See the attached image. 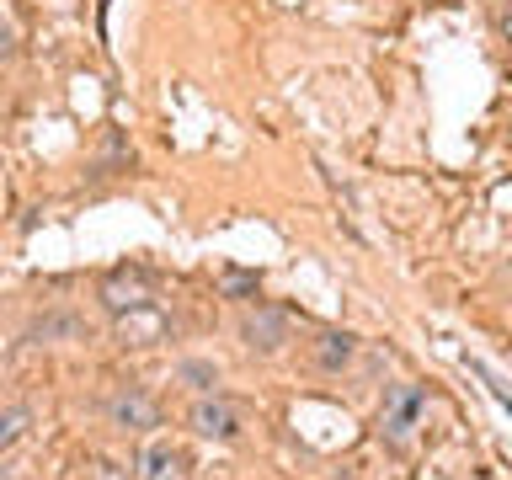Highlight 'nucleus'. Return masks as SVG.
<instances>
[{"instance_id": "1", "label": "nucleus", "mask_w": 512, "mask_h": 480, "mask_svg": "<svg viewBox=\"0 0 512 480\" xmlns=\"http://www.w3.org/2000/svg\"><path fill=\"white\" fill-rule=\"evenodd\" d=\"M118 320V342L123 347H160L171 336V315L160 310V304H134V310H123V315H112Z\"/></svg>"}, {"instance_id": "2", "label": "nucleus", "mask_w": 512, "mask_h": 480, "mask_svg": "<svg viewBox=\"0 0 512 480\" xmlns=\"http://www.w3.org/2000/svg\"><path fill=\"white\" fill-rule=\"evenodd\" d=\"M192 432H198V438H214V443H230V438H240V411L224 395H198V406H192Z\"/></svg>"}, {"instance_id": "3", "label": "nucleus", "mask_w": 512, "mask_h": 480, "mask_svg": "<svg viewBox=\"0 0 512 480\" xmlns=\"http://www.w3.org/2000/svg\"><path fill=\"white\" fill-rule=\"evenodd\" d=\"M107 416H112V427H123V432H150V427H160V406L144 390H118L107 400Z\"/></svg>"}, {"instance_id": "4", "label": "nucleus", "mask_w": 512, "mask_h": 480, "mask_svg": "<svg viewBox=\"0 0 512 480\" xmlns=\"http://www.w3.org/2000/svg\"><path fill=\"white\" fill-rule=\"evenodd\" d=\"M427 395L416 390V384H395V390H384V432L390 438H406V432L416 427V416H422Z\"/></svg>"}, {"instance_id": "5", "label": "nucleus", "mask_w": 512, "mask_h": 480, "mask_svg": "<svg viewBox=\"0 0 512 480\" xmlns=\"http://www.w3.org/2000/svg\"><path fill=\"white\" fill-rule=\"evenodd\" d=\"M240 336H246V347L251 352H283L288 347V320L278 310H251L246 320H240Z\"/></svg>"}, {"instance_id": "6", "label": "nucleus", "mask_w": 512, "mask_h": 480, "mask_svg": "<svg viewBox=\"0 0 512 480\" xmlns=\"http://www.w3.org/2000/svg\"><path fill=\"white\" fill-rule=\"evenodd\" d=\"M102 304H107V315H123V310H134V304H150V278L134 267H118L112 278L102 283Z\"/></svg>"}, {"instance_id": "7", "label": "nucleus", "mask_w": 512, "mask_h": 480, "mask_svg": "<svg viewBox=\"0 0 512 480\" xmlns=\"http://www.w3.org/2000/svg\"><path fill=\"white\" fill-rule=\"evenodd\" d=\"M139 475L144 480H187V454L176 443L155 438L150 448H144V459H139Z\"/></svg>"}, {"instance_id": "8", "label": "nucleus", "mask_w": 512, "mask_h": 480, "mask_svg": "<svg viewBox=\"0 0 512 480\" xmlns=\"http://www.w3.org/2000/svg\"><path fill=\"white\" fill-rule=\"evenodd\" d=\"M27 427H32V411H27V406H16V400H6V406H0V454L22 443V438H27Z\"/></svg>"}, {"instance_id": "9", "label": "nucleus", "mask_w": 512, "mask_h": 480, "mask_svg": "<svg viewBox=\"0 0 512 480\" xmlns=\"http://www.w3.org/2000/svg\"><path fill=\"white\" fill-rule=\"evenodd\" d=\"M176 379L192 384L198 395H214V384H219V368L214 363H203V358H187V363H176Z\"/></svg>"}, {"instance_id": "10", "label": "nucleus", "mask_w": 512, "mask_h": 480, "mask_svg": "<svg viewBox=\"0 0 512 480\" xmlns=\"http://www.w3.org/2000/svg\"><path fill=\"white\" fill-rule=\"evenodd\" d=\"M352 363V336L347 331H331V336H320V368H347Z\"/></svg>"}, {"instance_id": "11", "label": "nucleus", "mask_w": 512, "mask_h": 480, "mask_svg": "<svg viewBox=\"0 0 512 480\" xmlns=\"http://www.w3.org/2000/svg\"><path fill=\"white\" fill-rule=\"evenodd\" d=\"M32 336H38V342H48V336H80V320L75 315H43L38 326H32Z\"/></svg>"}, {"instance_id": "12", "label": "nucleus", "mask_w": 512, "mask_h": 480, "mask_svg": "<svg viewBox=\"0 0 512 480\" xmlns=\"http://www.w3.org/2000/svg\"><path fill=\"white\" fill-rule=\"evenodd\" d=\"M91 480H134V470H128V464H118V459H96Z\"/></svg>"}, {"instance_id": "13", "label": "nucleus", "mask_w": 512, "mask_h": 480, "mask_svg": "<svg viewBox=\"0 0 512 480\" xmlns=\"http://www.w3.org/2000/svg\"><path fill=\"white\" fill-rule=\"evenodd\" d=\"M16 54V32H11V22L0 16V59H11Z\"/></svg>"}, {"instance_id": "14", "label": "nucleus", "mask_w": 512, "mask_h": 480, "mask_svg": "<svg viewBox=\"0 0 512 480\" xmlns=\"http://www.w3.org/2000/svg\"><path fill=\"white\" fill-rule=\"evenodd\" d=\"M502 38H507V43H512V6H507V11H502Z\"/></svg>"}, {"instance_id": "15", "label": "nucleus", "mask_w": 512, "mask_h": 480, "mask_svg": "<svg viewBox=\"0 0 512 480\" xmlns=\"http://www.w3.org/2000/svg\"><path fill=\"white\" fill-rule=\"evenodd\" d=\"M0 480H16V475H11V470H6V464H0Z\"/></svg>"}, {"instance_id": "16", "label": "nucleus", "mask_w": 512, "mask_h": 480, "mask_svg": "<svg viewBox=\"0 0 512 480\" xmlns=\"http://www.w3.org/2000/svg\"><path fill=\"white\" fill-rule=\"evenodd\" d=\"M432 480H448V475H432Z\"/></svg>"}]
</instances>
